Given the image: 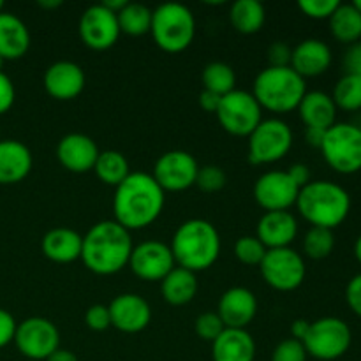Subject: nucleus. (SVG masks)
Listing matches in <instances>:
<instances>
[{
  "mask_svg": "<svg viewBox=\"0 0 361 361\" xmlns=\"http://www.w3.org/2000/svg\"><path fill=\"white\" fill-rule=\"evenodd\" d=\"M164 190L150 173H130L113 196L115 221L127 231L145 229L154 224L164 210Z\"/></svg>",
  "mask_w": 361,
  "mask_h": 361,
  "instance_id": "obj_1",
  "label": "nucleus"
},
{
  "mask_svg": "<svg viewBox=\"0 0 361 361\" xmlns=\"http://www.w3.org/2000/svg\"><path fill=\"white\" fill-rule=\"evenodd\" d=\"M133 249L130 231L116 221H101L83 236L80 259L92 274L115 275L129 264Z\"/></svg>",
  "mask_w": 361,
  "mask_h": 361,
  "instance_id": "obj_2",
  "label": "nucleus"
},
{
  "mask_svg": "<svg viewBox=\"0 0 361 361\" xmlns=\"http://www.w3.org/2000/svg\"><path fill=\"white\" fill-rule=\"evenodd\" d=\"M296 208L312 228L334 231L349 217L351 196L338 183L330 180H316L300 189Z\"/></svg>",
  "mask_w": 361,
  "mask_h": 361,
  "instance_id": "obj_3",
  "label": "nucleus"
},
{
  "mask_svg": "<svg viewBox=\"0 0 361 361\" xmlns=\"http://www.w3.org/2000/svg\"><path fill=\"white\" fill-rule=\"evenodd\" d=\"M169 247L180 268L197 274L212 268L219 259L221 236L212 222L204 219H190L176 229Z\"/></svg>",
  "mask_w": 361,
  "mask_h": 361,
  "instance_id": "obj_4",
  "label": "nucleus"
},
{
  "mask_svg": "<svg viewBox=\"0 0 361 361\" xmlns=\"http://www.w3.org/2000/svg\"><path fill=\"white\" fill-rule=\"evenodd\" d=\"M305 94V80L291 67L268 66L254 80L252 95L261 108L271 113H289L298 109Z\"/></svg>",
  "mask_w": 361,
  "mask_h": 361,
  "instance_id": "obj_5",
  "label": "nucleus"
},
{
  "mask_svg": "<svg viewBox=\"0 0 361 361\" xmlns=\"http://www.w3.org/2000/svg\"><path fill=\"white\" fill-rule=\"evenodd\" d=\"M152 37L166 53H182L192 44L196 20L183 4L168 2L152 13Z\"/></svg>",
  "mask_w": 361,
  "mask_h": 361,
  "instance_id": "obj_6",
  "label": "nucleus"
},
{
  "mask_svg": "<svg viewBox=\"0 0 361 361\" xmlns=\"http://www.w3.org/2000/svg\"><path fill=\"white\" fill-rule=\"evenodd\" d=\"M321 154L334 171L355 175L361 171V126L337 122L326 130Z\"/></svg>",
  "mask_w": 361,
  "mask_h": 361,
  "instance_id": "obj_7",
  "label": "nucleus"
},
{
  "mask_svg": "<svg viewBox=\"0 0 361 361\" xmlns=\"http://www.w3.org/2000/svg\"><path fill=\"white\" fill-rule=\"evenodd\" d=\"M353 331L341 317H321L310 323L309 331L302 341L307 355L321 361L342 358L349 351Z\"/></svg>",
  "mask_w": 361,
  "mask_h": 361,
  "instance_id": "obj_8",
  "label": "nucleus"
},
{
  "mask_svg": "<svg viewBox=\"0 0 361 361\" xmlns=\"http://www.w3.org/2000/svg\"><path fill=\"white\" fill-rule=\"evenodd\" d=\"M293 130L284 120L267 118L249 136V161L252 164H274L289 154Z\"/></svg>",
  "mask_w": 361,
  "mask_h": 361,
  "instance_id": "obj_9",
  "label": "nucleus"
},
{
  "mask_svg": "<svg viewBox=\"0 0 361 361\" xmlns=\"http://www.w3.org/2000/svg\"><path fill=\"white\" fill-rule=\"evenodd\" d=\"M261 111L263 108L250 92L236 88L222 97L215 115L226 133L233 134V136L249 137L263 120Z\"/></svg>",
  "mask_w": 361,
  "mask_h": 361,
  "instance_id": "obj_10",
  "label": "nucleus"
},
{
  "mask_svg": "<svg viewBox=\"0 0 361 361\" xmlns=\"http://www.w3.org/2000/svg\"><path fill=\"white\" fill-rule=\"evenodd\" d=\"M259 270L264 282L270 288L282 293L298 289L307 275V267L302 254H298L291 247L267 250L259 264Z\"/></svg>",
  "mask_w": 361,
  "mask_h": 361,
  "instance_id": "obj_11",
  "label": "nucleus"
},
{
  "mask_svg": "<svg viewBox=\"0 0 361 361\" xmlns=\"http://www.w3.org/2000/svg\"><path fill=\"white\" fill-rule=\"evenodd\" d=\"M14 344L28 360H46L60 348V334L46 317H28L16 326Z\"/></svg>",
  "mask_w": 361,
  "mask_h": 361,
  "instance_id": "obj_12",
  "label": "nucleus"
},
{
  "mask_svg": "<svg viewBox=\"0 0 361 361\" xmlns=\"http://www.w3.org/2000/svg\"><path fill=\"white\" fill-rule=\"evenodd\" d=\"M197 169L200 166L189 152L169 150L157 159L152 176L164 192H182L196 185Z\"/></svg>",
  "mask_w": 361,
  "mask_h": 361,
  "instance_id": "obj_13",
  "label": "nucleus"
},
{
  "mask_svg": "<svg viewBox=\"0 0 361 361\" xmlns=\"http://www.w3.org/2000/svg\"><path fill=\"white\" fill-rule=\"evenodd\" d=\"M171 247L159 240H148L133 249L129 267L137 279L147 282H161L175 268Z\"/></svg>",
  "mask_w": 361,
  "mask_h": 361,
  "instance_id": "obj_14",
  "label": "nucleus"
},
{
  "mask_svg": "<svg viewBox=\"0 0 361 361\" xmlns=\"http://www.w3.org/2000/svg\"><path fill=\"white\" fill-rule=\"evenodd\" d=\"M80 37L90 49L104 51L115 46L120 37L116 14L102 4L90 6L80 18Z\"/></svg>",
  "mask_w": 361,
  "mask_h": 361,
  "instance_id": "obj_15",
  "label": "nucleus"
},
{
  "mask_svg": "<svg viewBox=\"0 0 361 361\" xmlns=\"http://www.w3.org/2000/svg\"><path fill=\"white\" fill-rule=\"evenodd\" d=\"M300 187L288 171H268L254 183V197L267 212H289L298 200Z\"/></svg>",
  "mask_w": 361,
  "mask_h": 361,
  "instance_id": "obj_16",
  "label": "nucleus"
},
{
  "mask_svg": "<svg viewBox=\"0 0 361 361\" xmlns=\"http://www.w3.org/2000/svg\"><path fill=\"white\" fill-rule=\"evenodd\" d=\"M108 310L111 326L123 334H140L152 321V309L148 302L134 293H123L113 298Z\"/></svg>",
  "mask_w": 361,
  "mask_h": 361,
  "instance_id": "obj_17",
  "label": "nucleus"
},
{
  "mask_svg": "<svg viewBox=\"0 0 361 361\" xmlns=\"http://www.w3.org/2000/svg\"><path fill=\"white\" fill-rule=\"evenodd\" d=\"M99 148L90 136L81 133H71L59 141L56 157L71 173H88L94 169L99 157Z\"/></svg>",
  "mask_w": 361,
  "mask_h": 361,
  "instance_id": "obj_18",
  "label": "nucleus"
},
{
  "mask_svg": "<svg viewBox=\"0 0 361 361\" xmlns=\"http://www.w3.org/2000/svg\"><path fill=\"white\" fill-rule=\"evenodd\" d=\"M217 314L226 328L245 330L257 314V300L250 289L231 288L221 296Z\"/></svg>",
  "mask_w": 361,
  "mask_h": 361,
  "instance_id": "obj_19",
  "label": "nucleus"
},
{
  "mask_svg": "<svg viewBox=\"0 0 361 361\" xmlns=\"http://www.w3.org/2000/svg\"><path fill=\"white\" fill-rule=\"evenodd\" d=\"M87 78L78 63L59 60L44 73V88L56 101H73L83 92Z\"/></svg>",
  "mask_w": 361,
  "mask_h": 361,
  "instance_id": "obj_20",
  "label": "nucleus"
},
{
  "mask_svg": "<svg viewBox=\"0 0 361 361\" xmlns=\"http://www.w3.org/2000/svg\"><path fill=\"white\" fill-rule=\"evenodd\" d=\"M298 235V221L291 212H267L257 222V240L270 249H286Z\"/></svg>",
  "mask_w": 361,
  "mask_h": 361,
  "instance_id": "obj_21",
  "label": "nucleus"
},
{
  "mask_svg": "<svg viewBox=\"0 0 361 361\" xmlns=\"http://www.w3.org/2000/svg\"><path fill=\"white\" fill-rule=\"evenodd\" d=\"M331 49L321 39H305L291 53V69L303 80L317 78L326 73L331 66Z\"/></svg>",
  "mask_w": 361,
  "mask_h": 361,
  "instance_id": "obj_22",
  "label": "nucleus"
},
{
  "mask_svg": "<svg viewBox=\"0 0 361 361\" xmlns=\"http://www.w3.org/2000/svg\"><path fill=\"white\" fill-rule=\"evenodd\" d=\"M32 152L18 140H0V185L20 183L32 171Z\"/></svg>",
  "mask_w": 361,
  "mask_h": 361,
  "instance_id": "obj_23",
  "label": "nucleus"
},
{
  "mask_svg": "<svg viewBox=\"0 0 361 361\" xmlns=\"http://www.w3.org/2000/svg\"><path fill=\"white\" fill-rule=\"evenodd\" d=\"M214 361H254L256 342L247 330L224 328L221 335L212 342Z\"/></svg>",
  "mask_w": 361,
  "mask_h": 361,
  "instance_id": "obj_24",
  "label": "nucleus"
},
{
  "mask_svg": "<svg viewBox=\"0 0 361 361\" xmlns=\"http://www.w3.org/2000/svg\"><path fill=\"white\" fill-rule=\"evenodd\" d=\"M83 236L69 228H55L44 235L41 242L42 254L53 263H73L81 257Z\"/></svg>",
  "mask_w": 361,
  "mask_h": 361,
  "instance_id": "obj_25",
  "label": "nucleus"
},
{
  "mask_svg": "<svg viewBox=\"0 0 361 361\" xmlns=\"http://www.w3.org/2000/svg\"><path fill=\"white\" fill-rule=\"evenodd\" d=\"M337 106L331 95L326 92L312 90L303 95L298 106V113L305 127L328 130L334 123H337Z\"/></svg>",
  "mask_w": 361,
  "mask_h": 361,
  "instance_id": "obj_26",
  "label": "nucleus"
},
{
  "mask_svg": "<svg viewBox=\"0 0 361 361\" xmlns=\"http://www.w3.org/2000/svg\"><path fill=\"white\" fill-rule=\"evenodd\" d=\"M30 48V32L27 25L11 13H0V56L18 60Z\"/></svg>",
  "mask_w": 361,
  "mask_h": 361,
  "instance_id": "obj_27",
  "label": "nucleus"
},
{
  "mask_svg": "<svg viewBox=\"0 0 361 361\" xmlns=\"http://www.w3.org/2000/svg\"><path fill=\"white\" fill-rule=\"evenodd\" d=\"M161 295L169 305L182 307L197 295V277L185 268L175 267L161 281Z\"/></svg>",
  "mask_w": 361,
  "mask_h": 361,
  "instance_id": "obj_28",
  "label": "nucleus"
},
{
  "mask_svg": "<svg viewBox=\"0 0 361 361\" xmlns=\"http://www.w3.org/2000/svg\"><path fill=\"white\" fill-rule=\"evenodd\" d=\"M267 11L257 0H236L229 9V21L240 34H256L263 28Z\"/></svg>",
  "mask_w": 361,
  "mask_h": 361,
  "instance_id": "obj_29",
  "label": "nucleus"
},
{
  "mask_svg": "<svg viewBox=\"0 0 361 361\" xmlns=\"http://www.w3.org/2000/svg\"><path fill=\"white\" fill-rule=\"evenodd\" d=\"M330 32L338 42L353 44L361 39V14L353 4H341L331 14Z\"/></svg>",
  "mask_w": 361,
  "mask_h": 361,
  "instance_id": "obj_30",
  "label": "nucleus"
},
{
  "mask_svg": "<svg viewBox=\"0 0 361 361\" xmlns=\"http://www.w3.org/2000/svg\"><path fill=\"white\" fill-rule=\"evenodd\" d=\"M94 171L102 183L111 187H118L130 175L126 155L116 150L101 152L94 166Z\"/></svg>",
  "mask_w": 361,
  "mask_h": 361,
  "instance_id": "obj_31",
  "label": "nucleus"
},
{
  "mask_svg": "<svg viewBox=\"0 0 361 361\" xmlns=\"http://www.w3.org/2000/svg\"><path fill=\"white\" fill-rule=\"evenodd\" d=\"M152 13L154 11L148 9L143 4L127 2L126 7L116 14L120 34L133 35V37L148 34L152 28Z\"/></svg>",
  "mask_w": 361,
  "mask_h": 361,
  "instance_id": "obj_32",
  "label": "nucleus"
},
{
  "mask_svg": "<svg viewBox=\"0 0 361 361\" xmlns=\"http://www.w3.org/2000/svg\"><path fill=\"white\" fill-rule=\"evenodd\" d=\"M201 81H203V90L214 92L221 97L236 90L235 71L224 62H210L208 66H204L203 73H201Z\"/></svg>",
  "mask_w": 361,
  "mask_h": 361,
  "instance_id": "obj_33",
  "label": "nucleus"
},
{
  "mask_svg": "<svg viewBox=\"0 0 361 361\" xmlns=\"http://www.w3.org/2000/svg\"><path fill=\"white\" fill-rule=\"evenodd\" d=\"M331 99H334L337 109L348 113L361 111V76L345 73L335 83Z\"/></svg>",
  "mask_w": 361,
  "mask_h": 361,
  "instance_id": "obj_34",
  "label": "nucleus"
},
{
  "mask_svg": "<svg viewBox=\"0 0 361 361\" xmlns=\"http://www.w3.org/2000/svg\"><path fill=\"white\" fill-rule=\"evenodd\" d=\"M335 249V235L331 229L310 228L303 236V252L310 259H326Z\"/></svg>",
  "mask_w": 361,
  "mask_h": 361,
  "instance_id": "obj_35",
  "label": "nucleus"
},
{
  "mask_svg": "<svg viewBox=\"0 0 361 361\" xmlns=\"http://www.w3.org/2000/svg\"><path fill=\"white\" fill-rule=\"evenodd\" d=\"M267 250L268 249L257 240V236H242L235 243L236 259L247 267H259Z\"/></svg>",
  "mask_w": 361,
  "mask_h": 361,
  "instance_id": "obj_36",
  "label": "nucleus"
},
{
  "mask_svg": "<svg viewBox=\"0 0 361 361\" xmlns=\"http://www.w3.org/2000/svg\"><path fill=\"white\" fill-rule=\"evenodd\" d=\"M226 185V173L222 168L214 164L203 166L197 169L196 176V187H200L203 192H217V190L224 189Z\"/></svg>",
  "mask_w": 361,
  "mask_h": 361,
  "instance_id": "obj_37",
  "label": "nucleus"
},
{
  "mask_svg": "<svg viewBox=\"0 0 361 361\" xmlns=\"http://www.w3.org/2000/svg\"><path fill=\"white\" fill-rule=\"evenodd\" d=\"M194 328H196L197 337L207 342H214L224 331L226 326L217 312H204L197 317Z\"/></svg>",
  "mask_w": 361,
  "mask_h": 361,
  "instance_id": "obj_38",
  "label": "nucleus"
},
{
  "mask_svg": "<svg viewBox=\"0 0 361 361\" xmlns=\"http://www.w3.org/2000/svg\"><path fill=\"white\" fill-rule=\"evenodd\" d=\"M338 6H341L338 0H300L298 2L300 11L312 20H330Z\"/></svg>",
  "mask_w": 361,
  "mask_h": 361,
  "instance_id": "obj_39",
  "label": "nucleus"
},
{
  "mask_svg": "<svg viewBox=\"0 0 361 361\" xmlns=\"http://www.w3.org/2000/svg\"><path fill=\"white\" fill-rule=\"evenodd\" d=\"M307 351L296 338H286L271 353V361H307Z\"/></svg>",
  "mask_w": 361,
  "mask_h": 361,
  "instance_id": "obj_40",
  "label": "nucleus"
},
{
  "mask_svg": "<svg viewBox=\"0 0 361 361\" xmlns=\"http://www.w3.org/2000/svg\"><path fill=\"white\" fill-rule=\"evenodd\" d=\"M85 323L92 331H104L111 326V317H109V310L106 305L95 303V305L88 307L87 314H85Z\"/></svg>",
  "mask_w": 361,
  "mask_h": 361,
  "instance_id": "obj_41",
  "label": "nucleus"
},
{
  "mask_svg": "<svg viewBox=\"0 0 361 361\" xmlns=\"http://www.w3.org/2000/svg\"><path fill=\"white\" fill-rule=\"evenodd\" d=\"M291 53L293 49L286 42L277 41L274 44H270V48H268V62H270V67H289L291 66Z\"/></svg>",
  "mask_w": 361,
  "mask_h": 361,
  "instance_id": "obj_42",
  "label": "nucleus"
},
{
  "mask_svg": "<svg viewBox=\"0 0 361 361\" xmlns=\"http://www.w3.org/2000/svg\"><path fill=\"white\" fill-rule=\"evenodd\" d=\"M345 302H348L353 314L361 319V274L355 275L348 282V288H345Z\"/></svg>",
  "mask_w": 361,
  "mask_h": 361,
  "instance_id": "obj_43",
  "label": "nucleus"
},
{
  "mask_svg": "<svg viewBox=\"0 0 361 361\" xmlns=\"http://www.w3.org/2000/svg\"><path fill=\"white\" fill-rule=\"evenodd\" d=\"M14 99H16V90H14L13 81L2 71L0 73V115H4V113L13 108Z\"/></svg>",
  "mask_w": 361,
  "mask_h": 361,
  "instance_id": "obj_44",
  "label": "nucleus"
},
{
  "mask_svg": "<svg viewBox=\"0 0 361 361\" xmlns=\"http://www.w3.org/2000/svg\"><path fill=\"white\" fill-rule=\"evenodd\" d=\"M18 323L7 310L0 309V349L9 345L14 341Z\"/></svg>",
  "mask_w": 361,
  "mask_h": 361,
  "instance_id": "obj_45",
  "label": "nucleus"
},
{
  "mask_svg": "<svg viewBox=\"0 0 361 361\" xmlns=\"http://www.w3.org/2000/svg\"><path fill=\"white\" fill-rule=\"evenodd\" d=\"M344 67L348 74H358L361 76V39L349 44L344 55Z\"/></svg>",
  "mask_w": 361,
  "mask_h": 361,
  "instance_id": "obj_46",
  "label": "nucleus"
},
{
  "mask_svg": "<svg viewBox=\"0 0 361 361\" xmlns=\"http://www.w3.org/2000/svg\"><path fill=\"white\" fill-rule=\"evenodd\" d=\"M286 171H288V175L291 176V180L296 183V185L300 187V189H302V187H305L307 183L310 182V169H309V166H307V164L296 162V164L289 166Z\"/></svg>",
  "mask_w": 361,
  "mask_h": 361,
  "instance_id": "obj_47",
  "label": "nucleus"
},
{
  "mask_svg": "<svg viewBox=\"0 0 361 361\" xmlns=\"http://www.w3.org/2000/svg\"><path fill=\"white\" fill-rule=\"evenodd\" d=\"M221 101H222L221 95L214 94V92L203 90L200 95V104L207 113H217L219 106H221Z\"/></svg>",
  "mask_w": 361,
  "mask_h": 361,
  "instance_id": "obj_48",
  "label": "nucleus"
},
{
  "mask_svg": "<svg viewBox=\"0 0 361 361\" xmlns=\"http://www.w3.org/2000/svg\"><path fill=\"white\" fill-rule=\"evenodd\" d=\"M324 134L326 130L323 129H314V127H305V141L312 148H321L324 141Z\"/></svg>",
  "mask_w": 361,
  "mask_h": 361,
  "instance_id": "obj_49",
  "label": "nucleus"
},
{
  "mask_svg": "<svg viewBox=\"0 0 361 361\" xmlns=\"http://www.w3.org/2000/svg\"><path fill=\"white\" fill-rule=\"evenodd\" d=\"M310 328V321L307 319H296L295 323L291 324V334H293V338H296V341L302 342L303 338H305L307 331H309Z\"/></svg>",
  "mask_w": 361,
  "mask_h": 361,
  "instance_id": "obj_50",
  "label": "nucleus"
},
{
  "mask_svg": "<svg viewBox=\"0 0 361 361\" xmlns=\"http://www.w3.org/2000/svg\"><path fill=\"white\" fill-rule=\"evenodd\" d=\"M44 361H78V356L73 351H67V349H56L53 355H49Z\"/></svg>",
  "mask_w": 361,
  "mask_h": 361,
  "instance_id": "obj_51",
  "label": "nucleus"
},
{
  "mask_svg": "<svg viewBox=\"0 0 361 361\" xmlns=\"http://www.w3.org/2000/svg\"><path fill=\"white\" fill-rule=\"evenodd\" d=\"M126 4H127V0H104V2H102V6L108 7V9L111 11V13L118 14L120 11H122L123 7H126Z\"/></svg>",
  "mask_w": 361,
  "mask_h": 361,
  "instance_id": "obj_52",
  "label": "nucleus"
},
{
  "mask_svg": "<svg viewBox=\"0 0 361 361\" xmlns=\"http://www.w3.org/2000/svg\"><path fill=\"white\" fill-rule=\"evenodd\" d=\"M39 7H44V9H55V7L62 6V0H41L37 2Z\"/></svg>",
  "mask_w": 361,
  "mask_h": 361,
  "instance_id": "obj_53",
  "label": "nucleus"
},
{
  "mask_svg": "<svg viewBox=\"0 0 361 361\" xmlns=\"http://www.w3.org/2000/svg\"><path fill=\"white\" fill-rule=\"evenodd\" d=\"M355 257L358 259V263L361 264V235L356 238L355 242Z\"/></svg>",
  "mask_w": 361,
  "mask_h": 361,
  "instance_id": "obj_54",
  "label": "nucleus"
},
{
  "mask_svg": "<svg viewBox=\"0 0 361 361\" xmlns=\"http://www.w3.org/2000/svg\"><path fill=\"white\" fill-rule=\"evenodd\" d=\"M353 6H355L356 9H358V13L361 14V0H355V2H353Z\"/></svg>",
  "mask_w": 361,
  "mask_h": 361,
  "instance_id": "obj_55",
  "label": "nucleus"
},
{
  "mask_svg": "<svg viewBox=\"0 0 361 361\" xmlns=\"http://www.w3.org/2000/svg\"><path fill=\"white\" fill-rule=\"evenodd\" d=\"M4 63H6V60H4L2 56H0V73H2V69H4Z\"/></svg>",
  "mask_w": 361,
  "mask_h": 361,
  "instance_id": "obj_56",
  "label": "nucleus"
},
{
  "mask_svg": "<svg viewBox=\"0 0 361 361\" xmlns=\"http://www.w3.org/2000/svg\"><path fill=\"white\" fill-rule=\"evenodd\" d=\"M0 13H4V2L0 0Z\"/></svg>",
  "mask_w": 361,
  "mask_h": 361,
  "instance_id": "obj_57",
  "label": "nucleus"
},
{
  "mask_svg": "<svg viewBox=\"0 0 361 361\" xmlns=\"http://www.w3.org/2000/svg\"><path fill=\"white\" fill-rule=\"evenodd\" d=\"M0 136H2V130H0ZM0 140H2V137H0Z\"/></svg>",
  "mask_w": 361,
  "mask_h": 361,
  "instance_id": "obj_58",
  "label": "nucleus"
}]
</instances>
